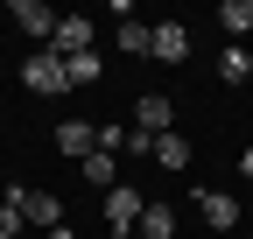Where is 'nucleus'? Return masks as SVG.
Returning a JSON list of instances; mask_svg holds the SVG:
<instances>
[{
	"label": "nucleus",
	"instance_id": "obj_1",
	"mask_svg": "<svg viewBox=\"0 0 253 239\" xmlns=\"http://www.w3.org/2000/svg\"><path fill=\"white\" fill-rule=\"evenodd\" d=\"M141 211H148V190H134V183L120 176V183L106 190V232H113V239H126V232L141 225Z\"/></svg>",
	"mask_w": 253,
	"mask_h": 239
},
{
	"label": "nucleus",
	"instance_id": "obj_2",
	"mask_svg": "<svg viewBox=\"0 0 253 239\" xmlns=\"http://www.w3.org/2000/svg\"><path fill=\"white\" fill-rule=\"evenodd\" d=\"M21 84H28L36 99H56V92H71V78H63V56H56V49H36V56L21 64Z\"/></svg>",
	"mask_w": 253,
	"mask_h": 239
},
{
	"label": "nucleus",
	"instance_id": "obj_3",
	"mask_svg": "<svg viewBox=\"0 0 253 239\" xmlns=\"http://www.w3.org/2000/svg\"><path fill=\"white\" fill-rule=\"evenodd\" d=\"M148 56H155V64H183V56H190V28H183V21H155Z\"/></svg>",
	"mask_w": 253,
	"mask_h": 239
},
{
	"label": "nucleus",
	"instance_id": "obj_4",
	"mask_svg": "<svg viewBox=\"0 0 253 239\" xmlns=\"http://www.w3.org/2000/svg\"><path fill=\"white\" fill-rule=\"evenodd\" d=\"M21 225H36V232L49 239V232L63 225V204H56L49 190H21Z\"/></svg>",
	"mask_w": 253,
	"mask_h": 239
},
{
	"label": "nucleus",
	"instance_id": "obj_5",
	"mask_svg": "<svg viewBox=\"0 0 253 239\" xmlns=\"http://www.w3.org/2000/svg\"><path fill=\"white\" fill-rule=\"evenodd\" d=\"M91 148H99V127H91V120H63L56 127V155L63 162H84Z\"/></svg>",
	"mask_w": 253,
	"mask_h": 239
},
{
	"label": "nucleus",
	"instance_id": "obj_6",
	"mask_svg": "<svg viewBox=\"0 0 253 239\" xmlns=\"http://www.w3.org/2000/svg\"><path fill=\"white\" fill-rule=\"evenodd\" d=\"M134 127H141V134H176V106H169L162 92H141V106H134Z\"/></svg>",
	"mask_w": 253,
	"mask_h": 239
},
{
	"label": "nucleus",
	"instance_id": "obj_7",
	"mask_svg": "<svg viewBox=\"0 0 253 239\" xmlns=\"http://www.w3.org/2000/svg\"><path fill=\"white\" fill-rule=\"evenodd\" d=\"M197 218H204L211 232H232V225H239V197H225V190H197Z\"/></svg>",
	"mask_w": 253,
	"mask_h": 239
},
{
	"label": "nucleus",
	"instance_id": "obj_8",
	"mask_svg": "<svg viewBox=\"0 0 253 239\" xmlns=\"http://www.w3.org/2000/svg\"><path fill=\"white\" fill-rule=\"evenodd\" d=\"M56 21H63V14H49L42 0H14V28H21V36H36V42H49V36H56Z\"/></svg>",
	"mask_w": 253,
	"mask_h": 239
},
{
	"label": "nucleus",
	"instance_id": "obj_9",
	"mask_svg": "<svg viewBox=\"0 0 253 239\" xmlns=\"http://www.w3.org/2000/svg\"><path fill=\"white\" fill-rule=\"evenodd\" d=\"M49 49H56V56H84V49H91V21H84V14H63L56 36H49Z\"/></svg>",
	"mask_w": 253,
	"mask_h": 239
},
{
	"label": "nucleus",
	"instance_id": "obj_10",
	"mask_svg": "<svg viewBox=\"0 0 253 239\" xmlns=\"http://www.w3.org/2000/svg\"><path fill=\"white\" fill-rule=\"evenodd\" d=\"M78 176H84L91 190H113V183H120V155H106V148H91V155L78 162Z\"/></svg>",
	"mask_w": 253,
	"mask_h": 239
},
{
	"label": "nucleus",
	"instance_id": "obj_11",
	"mask_svg": "<svg viewBox=\"0 0 253 239\" xmlns=\"http://www.w3.org/2000/svg\"><path fill=\"white\" fill-rule=\"evenodd\" d=\"M120 28H113V42L126 49V56H148V36H155V21H134V14H113Z\"/></svg>",
	"mask_w": 253,
	"mask_h": 239
},
{
	"label": "nucleus",
	"instance_id": "obj_12",
	"mask_svg": "<svg viewBox=\"0 0 253 239\" xmlns=\"http://www.w3.org/2000/svg\"><path fill=\"white\" fill-rule=\"evenodd\" d=\"M155 162L183 176V169H190V141H183V134H155Z\"/></svg>",
	"mask_w": 253,
	"mask_h": 239
},
{
	"label": "nucleus",
	"instance_id": "obj_13",
	"mask_svg": "<svg viewBox=\"0 0 253 239\" xmlns=\"http://www.w3.org/2000/svg\"><path fill=\"white\" fill-rule=\"evenodd\" d=\"M134 232H141V239H176V211H169V204H148Z\"/></svg>",
	"mask_w": 253,
	"mask_h": 239
},
{
	"label": "nucleus",
	"instance_id": "obj_14",
	"mask_svg": "<svg viewBox=\"0 0 253 239\" xmlns=\"http://www.w3.org/2000/svg\"><path fill=\"white\" fill-rule=\"evenodd\" d=\"M99 49H84V56H63V78H71V84H99Z\"/></svg>",
	"mask_w": 253,
	"mask_h": 239
},
{
	"label": "nucleus",
	"instance_id": "obj_15",
	"mask_svg": "<svg viewBox=\"0 0 253 239\" xmlns=\"http://www.w3.org/2000/svg\"><path fill=\"white\" fill-rule=\"evenodd\" d=\"M218 21H225V36L239 42L246 28H253V0H225V7H218Z\"/></svg>",
	"mask_w": 253,
	"mask_h": 239
},
{
	"label": "nucleus",
	"instance_id": "obj_16",
	"mask_svg": "<svg viewBox=\"0 0 253 239\" xmlns=\"http://www.w3.org/2000/svg\"><path fill=\"white\" fill-rule=\"evenodd\" d=\"M218 78H225V84H246V78H253V56H246V49L232 42L225 56H218Z\"/></svg>",
	"mask_w": 253,
	"mask_h": 239
},
{
	"label": "nucleus",
	"instance_id": "obj_17",
	"mask_svg": "<svg viewBox=\"0 0 253 239\" xmlns=\"http://www.w3.org/2000/svg\"><path fill=\"white\" fill-rule=\"evenodd\" d=\"M120 155H126V162H134V155H155V134H141V127H134V134H126V148H120Z\"/></svg>",
	"mask_w": 253,
	"mask_h": 239
},
{
	"label": "nucleus",
	"instance_id": "obj_18",
	"mask_svg": "<svg viewBox=\"0 0 253 239\" xmlns=\"http://www.w3.org/2000/svg\"><path fill=\"white\" fill-rule=\"evenodd\" d=\"M239 169H246V176H253V148H246V162H239Z\"/></svg>",
	"mask_w": 253,
	"mask_h": 239
}]
</instances>
